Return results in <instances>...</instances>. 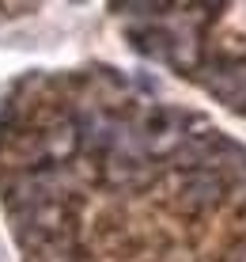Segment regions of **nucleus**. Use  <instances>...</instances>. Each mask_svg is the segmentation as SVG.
<instances>
[{"instance_id": "f03ea898", "label": "nucleus", "mask_w": 246, "mask_h": 262, "mask_svg": "<svg viewBox=\"0 0 246 262\" xmlns=\"http://www.w3.org/2000/svg\"><path fill=\"white\" fill-rule=\"evenodd\" d=\"M197 76H201V84L220 103L235 106V111H246V61H239V57H201Z\"/></svg>"}, {"instance_id": "f257e3e1", "label": "nucleus", "mask_w": 246, "mask_h": 262, "mask_svg": "<svg viewBox=\"0 0 246 262\" xmlns=\"http://www.w3.org/2000/svg\"><path fill=\"white\" fill-rule=\"evenodd\" d=\"M189 125H193V118H186V114L175 111V106H156V111H148L144 122H140V129H136L144 156L156 160V156L178 152L182 144H186V137H189Z\"/></svg>"}, {"instance_id": "7ed1b4c3", "label": "nucleus", "mask_w": 246, "mask_h": 262, "mask_svg": "<svg viewBox=\"0 0 246 262\" xmlns=\"http://www.w3.org/2000/svg\"><path fill=\"white\" fill-rule=\"evenodd\" d=\"M224 194H227V179H224V171H216V167L186 171V175H182V186H178L182 209H212Z\"/></svg>"}]
</instances>
